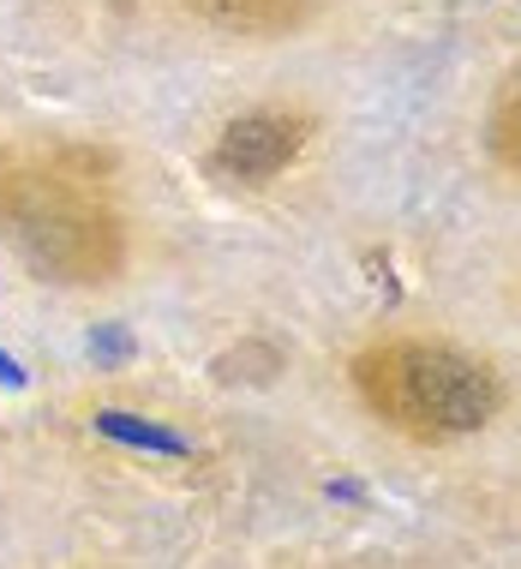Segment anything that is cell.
<instances>
[{
  "label": "cell",
  "mask_w": 521,
  "mask_h": 569,
  "mask_svg": "<svg viewBox=\"0 0 521 569\" xmlns=\"http://www.w3.org/2000/svg\"><path fill=\"white\" fill-rule=\"evenodd\" d=\"M0 240L54 288H109L127 270V222L109 204V157L0 144Z\"/></svg>",
  "instance_id": "6da1fadb"
},
{
  "label": "cell",
  "mask_w": 521,
  "mask_h": 569,
  "mask_svg": "<svg viewBox=\"0 0 521 569\" xmlns=\"http://www.w3.org/2000/svg\"><path fill=\"white\" fill-rule=\"evenodd\" d=\"M348 378L378 420L420 443L473 438L503 408L498 372L450 342H372L348 360Z\"/></svg>",
  "instance_id": "7a4b0ae2"
},
{
  "label": "cell",
  "mask_w": 521,
  "mask_h": 569,
  "mask_svg": "<svg viewBox=\"0 0 521 569\" xmlns=\"http://www.w3.org/2000/svg\"><path fill=\"white\" fill-rule=\"evenodd\" d=\"M305 144H312V120L300 109H252L222 127L210 168L228 174L234 187H270L275 174H288L300 162Z\"/></svg>",
  "instance_id": "3957f363"
},
{
  "label": "cell",
  "mask_w": 521,
  "mask_h": 569,
  "mask_svg": "<svg viewBox=\"0 0 521 569\" xmlns=\"http://www.w3.org/2000/svg\"><path fill=\"white\" fill-rule=\"evenodd\" d=\"M204 24L234 30V37H288L318 19L324 0H187Z\"/></svg>",
  "instance_id": "277c9868"
},
{
  "label": "cell",
  "mask_w": 521,
  "mask_h": 569,
  "mask_svg": "<svg viewBox=\"0 0 521 569\" xmlns=\"http://www.w3.org/2000/svg\"><path fill=\"white\" fill-rule=\"evenodd\" d=\"M515 109H521V79L510 72L498 90V109H492V157L503 174H515L521 168V132H515Z\"/></svg>",
  "instance_id": "5b68a950"
}]
</instances>
